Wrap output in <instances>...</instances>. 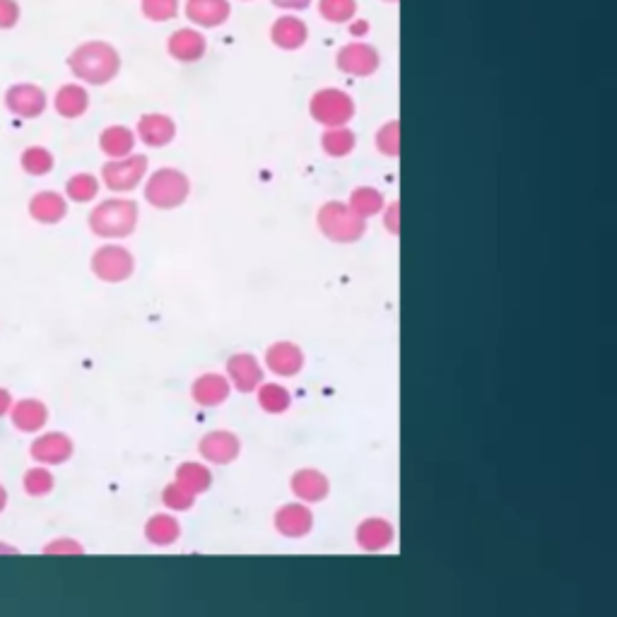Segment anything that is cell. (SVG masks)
I'll return each instance as SVG.
<instances>
[{
	"label": "cell",
	"mask_w": 617,
	"mask_h": 617,
	"mask_svg": "<svg viewBox=\"0 0 617 617\" xmlns=\"http://www.w3.org/2000/svg\"><path fill=\"white\" fill-rule=\"evenodd\" d=\"M68 68L87 85H109L121 73V54L104 39H87L68 56Z\"/></svg>",
	"instance_id": "1"
},
{
	"label": "cell",
	"mask_w": 617,
	"mask_h": 617,
	"mask_svg": "<svg viewBox=\"0 0 617 617\" xmlns=\"http://www.w3.org/2000/svg\"><path fill=\"white\" fill-rule=\"evenodd\" d=\"M140 220V208L133 198H104L90 210V217H87V225H90V232L99 239H109V242H116V239H126L131 237L138 227Z\"/></svg>",
	"instance_id": "2"
},
{
	"label": "cell",
	"mask_w": 617,
	"mask_h": 617,
	"mask_svg": "<svg viewBox=\"0 0 617 617\" xmlns=\"http://www.w3.org/2000/svg\"><path fill=\"white\" fill-rule=\"evenodd\" d=\"M316 227L328 242L355 244L367 232V220H362L345 201H328L316 213Z\"/></svg>",
	"instance_id": "3"
},
{
	"label": "cell",
	"mask_w": 617,
	"mask_h": 617,
	"mask_svg": "<svg viewBox=\"0 0 617 617\" xmlns=\"http://www.w3.org/2000/svg\"><path fill=\"white\" fill-rule=\"evenodd\" d=\"M191 196V181L176 167L155 169L145 181V201L157 210L181 208Z\"/></svg>",
	"instance_id": "4"
},
{
	"label": "cell",
	"mask_w": 617,
	"mask_h": 617,
	"mask_svg": "<svg viewBox=\"0 0 617 617\" xmlns=\"http://www.w3.org/2000/svg\"><path fill=\"white\" fill-rule=\"evenodd\" d=\"M357 104L350 92L340 87H321L311 94L309 99V116L323 128L348 126L355 119Z\"/></svg>",
	"instance_id": "5"
},
{
	"label": "cell",
	"mask_w": 617,
	"mask_h": 617,
	"mask_svg": "<svg viewBox=\"0 0 617 617\" xmlns=\"http://www.w3.org/2000/svg\"><path fill=\"white\" fill-rule=\"evenodd\" d=\"M90 270L97 280L109 282V285H121V282L133 278L135 256L123 244L107 242L99 246V249H94L90 258Z\"/></svg>",
	"instance_id": "6"
},
{
	"label": "cell",
	"mask_w": 617,
	"mask_h": 617,
	"mask_svg": "<svg viewBox=\"0 0 617 617\" xmlns=\"http://www.w3.org/2000/svg\"><path fill=\"white\" fill-rule=\"evenodd\" d=\"M150 160L148 155H138V152H131V155L119 157V160H107L102 164V181L109 191L114 193H128L133 188H138L143 184L145 174H148Z\"/></svg>",
	"instance_id": "7"
},
{
	"label": "cell",
	"mask_w": 617,
	"mask_h": 617,
	"mask_svg": "<svg viewBox=\"0 0 617 617\" xmlns=\"http://www.w3.org/2000/svg\"><path fill=\"white\" fill-rule=\"evenodd\" d=\"M5 109L20 119H37L49 107V94L37 82H15L3 94Z\"/></svg>",
	"instance_id": "8"
},
{
	"label": "cell",
	"mask_w": 617,
	"mask_h": 617,
	"mask_svg": "<svg viewBox=\"0 0 617 617\" xmlns=\"http://www.w3.org/2000/svg\"><path fill=\"white\" fill-rule=\"evenodd\" d=\"M336 66L340 73L352 75V78H372L381 66L379 49L367 41H350L338 49Z\"/></svg>",
	"instance_id": "9"
},
{
	"label": "cell",
	"mask_w": 617,
	"mask_h": 617,
	"mask_svg": "<svg viewBox=\"0 0 617 617\" xmlns=\"http://www.w3.org/2000/svg\"><path fill=\"white\" fill-rule=\"evenodd\" d=\"M75 454L73 437L66 432H39L29 444V458L39 466H63Z\"/></svg>",
	"instance_id": "10"
},
{
	"label": "cell",
	"mask_w": 617,
	"mask_h": 617,
	"mask_svg": "<svg viewBox=\"0 0 617 617\" xmlns=\"http://www.w3.org/2000/svg\"><path fill=\"white\" fill-rule=\"evenodd\" d=\"M227 379L234 391L239 393H256L258 386L266 381V367L251 352H234L225 362Z\"/></svg>",
	"instance_id": "11"
},
{
	"label": "cell",
	"mask_w": 617,
	"mask_h": 617,
	"mask_svg": "<svg viewBox=\"0 0 617 617\" xmlns=\"http://www.w3.org/2000/svg\"><path fill=\"white\" fill-rule=\"evenodd\" d=\"M198 454L205 463L213 466H229L242 456V439L232 430H210L198 442Z\"/></svg>",
	"instance_id": "12"
},
{
	"label": "cell",
	"mask_w": 617,
	"mask_h": 617,
	"mask_svg": "<svg viewBox=\"0 0 617 617\" xmlns=\"http://www.w3.org/2000/svg\"><path fill=\"white\" fill-rule=\"evenodd\" d=\"M273 528L287 540H302L314 531V511L309 504L290 502L282 504L273 514Z\"/></svg>",
	"instance_id": "13"
},
{
	"label": "cell",
	"mask_w": 617,
	"mask_h": 617,
	"mask_svg": "<svg viewBox=\"0 0 617 617\" xmlns=\"http://www.w3.org/2000/svg\"><path fill=\"white\" fill-rule=\"evenodd\" d=\"M304 364H307V355L292 340H275L266 350V357H263V367L270 369L275 376H282V379H292V376L302 374Z\"/></svg>",
	"instance_id": "14"
},
{
	"label": "cell",
	"mask_w": 617,
	"mask_h": 617,
	"mask_svg": "<svg viewBox=\"0 0 617 617\" xmlns=\"http://www.w3.org/2000/svg\"><path fill=\"white\" fill-rule=\"evenodd\" d=\"M290 492L302 504H319L331 495V480L319 468H299L290 478Z\"/></svg>",
	"instance_id": "15"
},
{
	"label": "cell",
	"mask_w": 617,
	"mask_h": 617,
	"mask_svg": "<svg viewBox=\"0 0 617 617\" xmlns=\"http://www.w3.org/2000/svg\"><path fill=\"white\" fill-rule=\"evenodd\" d=\"M205 51H208V39L196 27L176 29L167 39V54L179 63H198Z\"/></svg>",
	"instance_id": "16"
},
{
	"label": "cell",
	"mask_w": 617,
	"mask_h": 617,
	"mask_svg": "<svg viewBox=\"0 0 617 617\" xmlns=\"http://www.w3.org/2000/svg\"><path fill=\"white\" fill-rule=\"evenodd\" d=\"M232 396V384L225 374L220 372H205L196 376L191 384V398L193 403L201 408H220Z\"/></svg>",
	"instance_id": "17"
},
{
	"label": "cell",
	"mask_w": 617,
	"mask_h": 617,
	"mask_svg": "<svg viewBox=\"0 0 617 617\" xmlns=\"http://www.w3.org/2000/svg\"><path fill=\"white\" fill-rule=\"evenodd\" d=\"M8 415L15 430L22 434H39L49 425V405L41 401V398H20V401L13 403Z\"/></svg>",
	"instance_id": "18"
},
{
	"label": "cell",
	"mask_w": 617,
	"mask_h": 617,
	"mask_svg": "<svg viewBox=\"0 0 617 617\" xmlns=\"http://www.w3.org/2000/svg\"><path fill=\"white\" fill-rule=\"evenodd\" d=\"M393 540H396V528L389 519H381V516L362 519L355 528V543L364 552H384L391 548Z\"/></svg>",
	"instance_id": "19"
},
{
	"label": "cell",
	"mask_w": 617,
	"mask_h": 617,
	"mask_svg": "<svg viewBox=\"0 0 617 617\" xmlns=\"http://www.w3.org/2000/svg\"><path fill=\"white\" fill-rule=\"evenodd\" d=\"M27 213L41 225H58L68 215V198L54 188H41L29 198Z\"/></svg>",
	"instance_id": "20"
},
{
	"label": "cell",
	"mask_w": 617,
	"mask_h": 617,
	"mask_svg": "<svg viewBox=\"0 0 617 617\" xmlns=\"http://www.w3.org/2000/svg\"><path fill=\"white\" fill-rule=\"evenodd\" d=\"M184 13L193 27L217 29L232 15V3L229 0H186Z\"/></svg>",
	"instance_id": "21"
},
{
	"label": "cell",
	"mask_w": 617,
	"mask_h": 617,
	"mask_svg": "<svg viewBox=\"0 0 617 617\" xmlns=\"http://www.w3.org/2000/svg\"><path fill=\"white\" fill-rule=\"evenodd\" d=\"M270 41L282 51H299L309 41V27L302 17L285 13L270 25Z\"/></svg>",
	"instance_id": "22"
},
{
	"label": "cell",
	"mask_w": 617,
	"mask_h": 617,
	"mask_svg": "<svg viewBox=\"0 0 617 617\" xmlns=\"http://www.w3.org/2000/svg\"><path fill=\"white\" fill-rule=\"evenodd\" d=\"M135 138L143 140L148 148H167L176 138V123L167 114H143L135 126Z\"/></svg>",
	"instance_id": "23"
},
{
	"label": "cell",
	"mask_w": 617,
	"mask_h": 617,
	"mask_svg": "<svg viewBox=\"0 0 617 617\" xmlns=\"http://www.w3.org/2000/svg\"><path fill=\"white\" fill-rule=\"evenodd\" d=\"M54 109L63 119H80L90 109V92L82 82H63L54 92Z\"/></svg>",
	"instance_id": "24"
},
{
	"label": "cell",
	"mask_w": 617,
	"mask_h": 617,
	"mask_svg": "<svg viewBox=\"0 0 617 617\" xmlns=\"http://www.w3.org/2000/svg\"><path fill=\"white\" fill-rule=\"evenodd\" d=\"M143 536L150 545H155V548H169V545L179 543L181 524L169 511H157V514H152L150 519L145 521Z\"/></svg>",
	"instance_id": "25"
},
{
	"label": "cell",
	"mask_w": 617,
	"mask_h": 617,
	"mask_svg": "<svg viewBox=\"0 0 617 617\" xmlns=\"http://www.w3.org/2000/svg\"><path fill=\"white\" fill-rule=\"evenodd\" d=\"M174 483H179L181 487H186L191 495L201 497L205 492H210L215 478L213 470L208 468V463H196V461H184L179 463L174 470Z\"/></svg>",
	"instance_id": "26"
},
{
	"label": "cell",
	"mask_w": 617,
	"mask_h": 617,
	"mask_svg": "<svg viewBox=\"0 0 617 617\" xmlns=\"http://www.w3.org/2000/svg\"><path fill=\"white\" fill-rule=\"evenodd\" d=\"M135 131L123 126V123H111L99 133V150L109 157V160H119V157L131 155L135 150Z\"/></svg>",
	"instance_id": "27"
},
{
	"label": "cell",
	"mask_w": 617,
	"mask_h": 617,
	"mask_svg": "<svg viewBox=\"0 0 617 617\" xmlns=\"http://www.w3.org/2000/svg\"><path fill=\"white\" fill-rule=\"evenodd\" d=\"M355 148H357V135L350 126L323 128V133H321L323 155L333 157V160H343V157L352 155Z\"/></svg>",
	"instance_id": "28"
},
{
	"label": "cell",
	"mask_w": 617,
	"mask_h": 617,
	"mask_svg": "<svg viewBox=\"0 0 617 617\" xmlns=\"http://www.w3.org/2000/svg\"><path fill=\"white\" fill-rule=\"evenodd\" d=\"M256 403L261 405L263 413L282 415L292 408V393L282 384H273V381L266 384V381H263L256 389Z\"/></svg>",
	"instance_id": "29"
},
{
	"label": "cell",
	"mask_w": 617,
	"mask_h": 617,
	"mask_svg": "<svg viewBox=\"0 0 617 617\" xmlns=\"http://www.w3.org/2000/svg\"><path fill=\"white\" fill-rule=\"evenodd\" d=\"M348 205L362 217V220H369V217H376L381 210H384L386 201H384V196H381L379 188L357 186V188H352Z\"/></svg>",
	"instance_id": "30"
},
{
	"label": "cell",
	"mask_w": 617,
	"mask_h": 617,
	"mask_svg": "<svg viewBox=\"0 0 617 617\" xmlns=\"http://www.w3.org/2000/svg\"><path fill=\"white\" fill-rule=\"evenodd\" d=\"M56 490V475L46 466H32L22 473V492L32 499L49 497Z\"/></svg>",
	"instance_id": "31"
},
{
	"label": "cell",
	"mask_w": 617,
	"mask_h": 617,
	"mask_svg": "<svg viewBox=\"0 0 617 617\" xmlns=\"http://www.w3.org/2000/svg\"><path fill=\"white\" fill-rule=\"evenodd\" d=\"M20 167L32 176H46L56 167V157L46 145H27L20 152Z\"/></svg>",
	"instance_id": "32"
},
{
	"label": "cell",
	"mask_w": 617,
	"mask_h": 617,
	"mask_svg": "<svg viewBox=\"0 0 617 617\" xmlns=\"http://www.w3.org/2000/svg\"><path fill=\"white\" fill-rule=\"evenodd\" d=\"M99 179L90 172H75L66 181V193L63 196L73 203H90L99 193Z\"/></svg>",
	"instance_id": "33"
},
{
	"label": "cell",
	"mask_w": 617,
	"mask_h": 617,
	"mask_svg": "<svg viewBox=\"0 0 617 617\" xmlns=\"http://www.w3.org/2000/svg\"><path fill=\"white\" fill-rule=\"evenodd\" d=\"M374 145L379 155L396 160L398 152H401V121L391 119L384 126H379V131L374 135Z\"/></svg>",
	"instance_id": "34"
},
{
	"label": "cell",
	"mask_w": 617,
	"mask_h": 617,
	"mask_svg": "<svg viewBox=\"0 0 617 617\" xmlns=\"http://www.w3.org/2000/svg\"><path fill=\"white\" fill-rule=\"evenodd\" d=\"M319 15L331 25H348L357 15V0H319Z\"/></svg>",
	"instance_id": "35"
},
{
	"label": "cell",
	"mask_w": 617,
	"mask_h": 617,
	"mask_svg": "<svg viewBox=\"0 0 617 617\" xmlns=\"http://www.w3.org/2000/svg\"><path fill=\"white\" fill-rule=\"evenodd\" d=\"M160 499L169 514H181V511H191L193 507H196V495H191L186 487L174 483V480L169 485H164Z\"/></svg>",
	"instance_id": "36"
},
{
	"label": "cell",
	"mask_w": 617,
	"mask_h": 617,
	"mask_svg": "<svg viewBox=\"0 0 617 617\" xmlns=\"http://www.w3.org/2000/svg\"><path fill=\"white\" fill-rule=\"evenodd\" d=\"M140 13L150 22H169L179 13V0H140Z\"/></svg>",
	"instance_id": "37"
},
{
	"label": "cell",
	"mask_w": 617,
	"mask_h": 617,
	"mask_svg": "<svg viewBox=\"0 0 617 617\" xmlns=\"http://www.w3.org/2000/svg\"><path fill=\"white\" fill-rule=\"evenodd\" d=\"M41 552H44V555H82L85 548H82L75 538H56L51 540L49 545H44Z\"/></svg>",
	"instance_id": "38"
},
{
	"label": "cell",
	"mask_w": 617,
	"mask_h": 617,
	"mask_svg": "<svg viewBox=\"0 0 617 617\" xmlns=\"http://www.w3.org/2000/svg\"><path fill=\"white\" fill-rule=\"evenodd\" d=\"M22 8L17 0H0V29H10L20 22Z\"/></svg>",
	"instance_id": "39"
},
{
	"label": "cell",
	"mask_w": 617,
	"mask_h": 617,
	"mask_svg": "<svg viewBox=\"0 0 617 617\" xmlns=\"http://www.w3.org/2000/svg\"><path fill=\"white\" fill-rule=\"evenodd\" d=\"M398 210H401V203H398V201H391L389 205H384V210H381V213H384L386 232L393 234V237H396L398 229H401V225H398V220H401V213H398Z\"/></svg>",
	"instance_id": "40"
},
{
	"label": "cell",
	"mask_w": 617,
	"mask_h": 617,
	"mask_svg": "<svg viewBox=\"0 0 617 617\" xmlns=\"http://www.w3.org/2000/svg\"><path fill=\"white\" fill-rule=\"evenodd\" d=\"M314 0H273V5H278L280 10H287V13H299V10H307Z\"/></svg>",
	"instance_id": "41"
},
{
	"label": "cell",
	"mask_w": 617,
	"mask_h": 617,
	"mask_svg": "<svg viewBox=\"0 0 617 617\" xmlns=\"http://www.w3.org/2000/svg\"><path fill=\"white\" fill-rule=\"evenodd\" d=\"M348 32L352 34V39L360 41V39H364L369 34V22L367 20H357V17H355V20L348 22Z\"/></svg>",
	"instance_id": "42"
},
{
	"label": "cell",
	"mask_w": 617,
	"mask_h": 617,
	"mask_svg": "<svg viewBox=\"0 0 617 617\" xmlns=\"http://www.w3.org/2000/svg\"><path fill=\"white\" fill-rule=\"evenodd\" d=\"M13 403H15L13 393L5 389V386H0V417H5V415L10 413V408H13Z\"/></svg>",
	"instance_id": "43"
},
{
	"label": "cell",
	"mask_w": 617,
	"mask_h": 617,
	"mask_svg": "<svg viewBox=\"0 0 617 617\" xmlns=\"http://www.w3.org/2000/svg\"><path fill=\"white\" fill-rule=\"evenodd\" d=\"M8 502H10V495L8 490H5V485L0 483V514H3L5 509H8Z\"/></svg>",
	"instance_id": "44"
},
{
	"label": "cell",
	"mask_w": 617,
	"mask_h": 617,
	"mask_svg": "<svg viewBox=\"0 0 617 617\" xmlns=\"http://www.w3.org/2000/svg\"><path fill=\"white\" fill-rule=\"evenodd\" d=\"M0 552H10V555H17V548H13V545L0 543Z\"/></svg>",
	"instance_id": "45"
},
{
	"label": "cell",
	"mask_w": 617,
	"mask_h": 617,
	"mask_svg": "<svg viewBox=\"0 0 617 617\" xmlns=\"http://www.w3.org/2000/svg\"><path fill=\"white\" fill-rule=\"evenodd\" d=\"M384 3H398V0H384Z\"/></svg>",
	"instance_id": "46"
}]
</instances>
